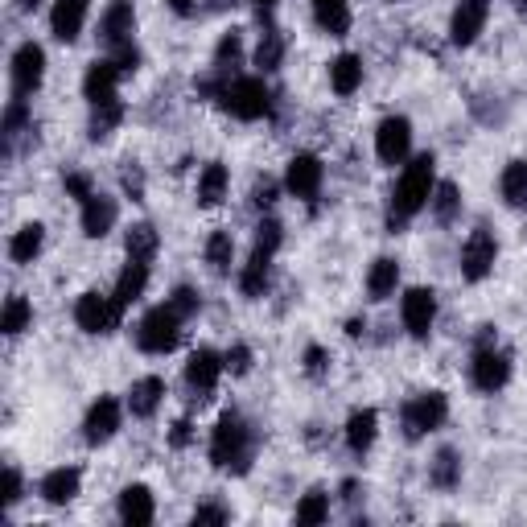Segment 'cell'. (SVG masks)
I'll use <instances>...</instances> for the list:
<instances>
[{
  "mask_svg": "<svg viewBox=\"0 0 527 527\" xmlns=\"http://www.w3.org/2000/svg\"><path fill=\"white\" fill-rule=\"evenodd\" d=\"M433 173H437L433 153H420V157H412V161L404 165L400 182H396V190H392V210H388V227H392V231H400L412 215H420V210L429 206L433 186H437Z\"/></svg>",
  "mask_w": 527,
  "mask_h": 527,
  "instance_id": "cell-1",
  "label": "cell"
},
{
  "mask_svg": "<svg viewBox=\"0 0 527 527\" xmlns=\"http://www.w3.org/2000/svg\"><path fill=\"white\" fill-rule=\"evenodd\" d=\"M256 458V433L239 412H223L215 433H210V462L231 474H248Z\"/></svg>",
  "mask_w": 527,
  "mask_h": 527,
  "instance_id": "cell-2",
  "label": "cell"
},
{
  "mask_svg": "<svg viewBox=\"0 0 527 527\" xmlns=\"http://www.w3.org/2000/svg\"><path fill=\"white\" fill-rule=\"evenodd\" d=\"M182 322L186 318L169 301L149 309L145 322L136 326V346L145 350V355H169V350H178V342H182Z\"/></svg>",
  "mask_w": 527,
  "mask_h": 527,
  "instance_id": "cell-3",
  "label": "cell"
},
{
  "mask_svg": "<svg viewBox=\"0 0 527 527\" xmlns=\"http://www.w3.org/2000/svg\"><path fill=\"white\" fill-rule=\"evenodd\" d=\"M219 103H223V108H227L235 120H264L268 108H272V95H268L264 79H252V75H248V79H227Z\"/></svg>",
  "mask_w": 527,
  "mask_h": 527,
  "instance_id": "cell-4",
  "label": "cell"
},
{
  "mask_svg": "<svg viewBox=\"0 0 527 527\" xmlns=\"http://www.w3.org/2000/svg\"><path fill=\"white\" fill-rule=\"evenodd\" d=\"M445 416H449V400L445 392H420L404 404V437L408 441H420V437H429L433 429L445 425Z\"/></svg>",
  "mask_w": 527,
  "mask_h": 527,
  "instance_id": "cell-5",
  "label": "cell"
},
{
  "mask_svg": "<svg viewBox=\"0 0 527 527\" xmlns=\"http://www.w3.org/2000/svg\"><path fill=\"white\" fill-rule=\"evenodd\" d=\"M120 318H124V313L116 309V301L95 293V289L75 301V322H79L83 334H112L120 326Z\"/></svg>",
  "mask_w": 527,
  "mask_h": 527,
  "instance_id": "cell-6",
  "label": "cell"
},
{
  "mask_svg": "<svg viewBox=\"0 0 527 527\" xmlns=\"http://www.w3.org/2000/svg\"><path fill=\"white\" fill-rule=\"evenodd\" d=\"M495 260H499V243H495V235H490L486 227L470 231V239L462 243V276L470 280V285H478V280L490 276Z\"/></svg>",
  "mask_w": 527,
  "mask_h": 527,
  "instance_id": "cell-7",
  "label": "cell"
},
{
  "mask_svg": "<svg viewBox=\"0 0 527 527\" xmlns=\"http://www.w3.org/2000/svg\"><path fill=\"white\" fill-rule=\"evenodd\" d=\"M511 379V355L499 346L474 350V388L478 392H503Z\"/></svg>",
  "mask_w": 527,
  "mask_h": 527,
  "instance_id": "cell-8",
  "label": "cell"
},
{
  "mask_svg": "<svg viewBox=\"0 0 527 527\" xmlns=\"http://www.w3.org/2000/svg\"><path fill=\"white\" fill-rule=\"evenodd\" d=\"M42 79H46V50L38 42L17 46V54H13V91L25 99V95H33L42 87Z\"/></svg>",
  "mask_w": 527,
  "mask_h": 527,
  "instance_id": "cell-9",
  "label": "cell"
},
{
  "mask_svg": "<svg viewBox=\"0 0 527 527\" xmlns=\"http://www.w3.org/2000/svg\"><path fill=\"white\" fill-rule=\"evenodd\" d=\"M412 149V124L404 116H388L375 128V153L383 165H400Z\"/></svg>",
  "mask_w": 527,
  "mask_h": 527,
  "instance_id": "cell-10",
  "label": "cell"
},
{
  "mask_svg": "<svg viewBox=\"0 0 527 527\" xmlns=\"http://www.w3.org/2000/svg\"><path fill=\"white\" fill-rule=\"evenodd\" d=\"M322 178H326L322 161L313 157V153H297V157L289 161L285 186H289V194H293V198H301V202H313V198H318V190H322Z\"/></svg>",
  "mask_w": 527,
  "mask_h": 527,
  "instance_id": "cell-11",
  "label": "cell"
},
{
  "mask_svg": "<svg viewBox=\"0 0 527 527\" xmlns=\"http://www.w3.org/2000/svg\"><path fill=\"white\" fill-rule=\"evenodd\" d=\"M400 313H404V330L412 338H429V330L437 322V293L433 289H408Z\"/></svg>",
  "mask_w": 527,
  "mask_h": 527,
  "instance_id": "cell-12",
  "label": "cell"
},
{
  "mask_svg": "<svg viewBox=\"0 0 527 527\" xmlns=\"http://www.w3.org/2000/svg\"><path fill=\"white\" fill-rule=\"evenodd\" d=\"M486 17H490V0H458V9H453V17H449L453 46H474Z\"/></svg>",
  "mask_w": 527,
  "mask_h": 527,
  "instance_id": "cell-13",
  "label": "cell"
},
{
  "mask_svg": "<svg viewBox=\"0 0 527 527\" xmlns=\"http://www.w3.org/2000/svg\"><path fill=\"white\" fill-rule=\"evenodd\" d=\"M132 33H136V9L128 5V0H112L99 17V42L108 50H116V46L132 42Z\"/></svg>",
  "mask_w": 527,
  "mask_h": 527,
  "instance_id": "cell-14",
  "label": "cell"
},
{
  "mask_svg": "<svg viewBox=\"0 0 527 527\" xmlns=\"http://www.w3.org/2000/svg\"><path fill=\"white\" fill-rule=\"evenodd\" d=\"M116 433H120V404H116L112 396H99V400L87 408L83 437H87V445H108Z\"/></svg>",
  "mask_w": 527,
  "mask_h": 527,
  "instance_id": "cell-15",
  "label": "cell"
},
{
  "mask_svg": "<svg viewBox=\"0 0 527 527\" xmlns=\"http://www.w3.org/2000/svg\"><path fill=\"white\" fill-rule=\"evenodd\" d=\"M223 367H227V363L215 355V350H210V346H198L194 355H190V363H186V383H190L198 396H210V392L219 388Z\"/></svg>",
  "mask_w": 527,
  "mask_h": 527,
  "instance_id": "cell-16",
  "label": "cell"
},
{
  "mask_svg": "<svg viewBox=\"0 0 527 527\" xmlns=\"http://www.w3.org/2000/svg\"><path fill=\"white\" fill-rule=\"evenodd\" d=\"M87 25V0H54L50 9V29L58 42H75Z\"/></svg>",
  "mask_w": 527,
  "mask_h": 527,
  "instance_id": "cell-17",
  "label": "cell"
},
{
  "mask_svg": "<svg viewBox=\"0 0 527 527\" xmlns=\"http://www.w3.org/2000/svg\"><path fill=\"white\" fill-rule=\"evenodd\" d=\"M116 83H120V66H116L112 58L91 62V66H87V79H83V95H87L91 108H95V103L116 99Z\"/></svg>",
  "mask_w": 527,
  "mask_h": 527,
  "instance_id": "cell-18",
  "label": "cell"
},
{
  "mask_svg": "<svg viewBox=\"0 0 527 527\" xmlns=\"http://www.w3.org/2000/svg\"><path fill=\"white\" fill-rule=\"evenodd\" d=\"M116 215H120V206H116V198H108V194H91L87 202H83V235L87 239H103L112 227H116Z\"/></svg>",
  "mask_w": 527,
  "mask_h": 527,
  "instance_id": "cell-19",
  "label": "cell"
},
{
  "mask_svg": "<svg viewBox=\"0 0 527 527\" xmlns=\"http://www.w3.org/2000/svg\"><path fill=\"white\" fill-rule=\"evenodd\" d=\"M153 515H157V507H153V490L149 486L132 482V486L120 490V519L128 527H145V523H153Z\"/></svg>",
  "mask_w": 527,
  "mask_h": 527,
  "instance_id": "cell-20",
  "label": "cell"
},
{
  "mask_svg": "<svg viewBox=\"0 0 527 527\" xmlns=\"http://www.w3.org/2000/svg\"><path fill=\"white\" fill-rule=\"evenodd\" d=\"M161 400H165V379L161 375H145V379H136L132 388H128V408H132V416H153L157 408H161Z\"/></svg>",
  "mask_w": 527,
  "mask_h": 527,
  "instance_id": "cell-21",
  "label": "cell"
},
{
  "mask_svg": "<svg viewBox=\"0 0 527 527\" xmlns=\"http://www.w3.org/2000/svg\"><path fill=\"white\" fill-rule=\"evenodd\" d=\"M79 482H83V474L75 470V466H58V470H50L46 478H42V499L46 503H54V507H62V503H70L79 495Z\"/></svg>",
  "mask_w": 527,
  "mask_h": 527,
  "instance_id": "cell-22",
  "label": "cell"
},
{
  "mask_svg": "<svg viewBox=\"0 0 527 527\" xmlns=\"http://www.w3.org/2000/svg\"><path fill=\"white\" fill-rule=\"evenodd\" d=\"M145 289H149V268H145V264H136V260H128V268H124L120 280H116V293H112L116 309H120V313L132 309L140 297H145Z\"/></svg>",
  "mask_w": 527,
  "mask_h": 527,
  "instance_id": "cell-23",
  "label": "cell"
},
{
  "mask_svg": "<svg viewBox=\"0 0 527 527\" xmlns=\"http://www.w3.org/2000/svg\"><path fill=\"white\" fill-rule=\"evenodd\" d=\"M375 433H379V416H375V408H355L350 412V420H346V445H350V453H363L375 445Z\"/></svg>",
  "mask_w": 527,
  "mask_h": 527,
  "instance_id": "cell-24",
  "label": "cell"
},
{
  "mask_svg": "<svg viewBox=\"0 0 527 527\" xmlns=\"http://www.w3.org/2000/svg\"><path fill=\"white\" fill-rule=\"evenodd\" d=\"M268 285H272V256L268 252H252V260L243 264V272H239V289H243V297H264L268 293Z\"/></svg>",
  "mask_w": 527,
  "mask_h": 527,
  "instance_id": "cell-25",
  "label": "cell"
},
{
  "mask_svg": "<svg viewBox=\"0 0 527 527\" xmlns=\"http://www.w3.org/2000/svg\"><path fill=\"white\" fill-rule=\"evenodd\" d=\"M330 87L338 95H355L363 87V58L359 54H338L330 62Z\"/></svg>",
  "mask_w": 527,
  "mask_h": 527,
  "instance_id": "cell-26",
  "label": "cell"
},
{
  "mask_svg": "<svg viewBox=\"0 0 527 527\" xmlns=\"http://www.w3.org/2000/svg\"><path fill=\"white\" fill-rule=\"evenodd\" d=\"M42 243H46V227L42 223H25L13 239H9V260L13 264H33L42 256Z\"/></svg>",
  "mask_w": 527,
  "mask_h": 527,
  "instance_id": "cell-27",
  "label": "cell"
},
{
  "mask_svg": "<svg viewBox=\"0 0 527 527\" xmlns=\"http://www.w3.org/2000/svg\"><path fill=\"white\" fill-rule=\"evenodd\" d=\"M157 248H161V239H157V227H153V223H132V227H128V235H124L128 260L149 264V260L157 256Z\"/></svg>",
  "mask_w": 527,
  "mask_h": 527,
  "instance_id": "cell-28",
  "label": "cell"
},
{
  "mask_svg": "<svg viewBox=\"0 0 527 527\" xmlns=\"http://www.w3.org/2000/svg\"><path fill=\"white\" fill-rule=\"evenodd\" d=\"M396 285H400V264L392 256H379L371 264V272H367V293H371V301H388L396 293Z\"/></svg>",
  "mask_w": 527,
  "mask_h": 527,
  "instance_id": "cell-29",
  "label": "cell"
},
{
  "mask_svg": "<svg viewBox=\"0 0 527 527\" xmlns=\"http://www.w3.org/2000/svg\"><path fill=\"white\" fill-rule=\"evenodd\" d=\"M313 21H318L322 33H330V38H346L350 5H346V0H313Z\"/></svg>",
  "mask_w": 527,
  "mask_h": 527,
  "instance_id": "cell-30",
  "label": "cell"
},
{
  "mask_svg": "<svg viewBox=\"0 0 527 527\" xmlns=\"http://www.w3.org/2000/svg\"><path fill=\"white\" fill-rule=\"evenodd\" d=\"M227 198V165L223 161H210L202 173H198V206H219Z\"/></svg>",
  "mask_w": 527,
  "mask_h": 527,
  "instance_id": "cell-31",
  "label": "cell"
},
{
  "mask_svg": "<svg viewBox=\"0 0 527 527\" xmlns=\"http://www.w3.org/2000/svg\"><path fill=\"white\" fill-rule=\"evenodd\" d=\"M429 482L441 490H453L462 482V453L458 449H437V458L429 462Z\"/></svg>",
  "mask_w": 527,
  "mask_h": 527,
  "instance_id": "cell-32",
  "label": "cell"
},
{
  "mask_svg": "<svg viewBox=\"0 0 527 527\" xmlns=\"http://www.w3.org/2000/svg\"><path fill=\"white\" fill-rule=\"evenodd\" d=\"M429 206H433L437 223H453V219H458V210H462V190H458V182H437Z\"/></svg>",
  "mask_w": 527,
  "mask_h": 527,
  "instance_id": "cell-33",
  "label": "cell"
},
{
  "mask_svg": "<svg viewBox=\"0 0 527 527\" xmlns=\"http://www.w3.org/2000/svg\"><path fill=\"white\" fill-rule=\"evenodd\" d=\"M499 190H503V202L507 206H527V161H511L503 169Z\"/></svg>",
  "mask_w": 527,
  "mask_h": 527,
  "instance_id": "cell-34",
  "label": "cell"
},
{
  "mask_svg": "<svg viewBox=\"0 0 527 527\" xmlns=\"http://www.w3.org/2000/svg\"><path fill=\"white\" fill-rule=\"evenodd\" d=\"M231 256H235V239L227 231H210L206 239V264L215 276H227L231 272Z\"/></svg>",
  "mask_w": 527,
  "mask_h": 527,
  "instance_id": "cell-35",
  "label": "cell"
},
{
  "mask_svg": "<svg viewBox=\"0 0 527 527\" xmlns=\"http://www.w3.org/2000/svg\"><path fill=\"white\" fill-rule=\"evenodd\" d=\"M280 62H285V33H280V29H264V38L256 46V66L268 75V70H276Z\"/></svg>",
  "mask_w": 527,
  "mask_h": 527,
  "instance_id": "cell-36",
  "label": "cell"
},
{
  "mask_svg": "<svg viewBox=\"0 0 527 527\" xmlns=\"http://www.w3.org/2000/svg\"><path fill=\"white\" fill-rule=\"evenodd\" d=\"M29 322H33V305L25 297H9L5 313H0V330H5L9 338H17L21 330H29Z\"/></svg>",
  "mask_w": 527,
  "mask_h": 527,
  "instance_id": "cell-37",
  "label": "cell"
},
{
  "mask_svg": "<svg viewBox=\"0 0 527 527\" xmlns=\"http://www.w3.org/2000/svg\"><path fill=\"white\" fill-rule=\"evenodd\" d=\"M120 120H124V103H120V99L95 103V108H91V140H103Z\"/></svg>",
  "mask_w": 527,
  "mask_h": 527,
  "instance_id": "cell-38",
  "label": "cell"
},
{
  "mask_svg": "<svg viewBox=\"0 0 527 527\" xmlns=\"http://www.w3.org/2000/svg\"><path fill=\"white\" fill-rule=\"evenodd\" d=\"M326 519H330V495L309 490V495L301 499V507H297V523H326Z\"/></svg>",
  "mask_w": 527,
  "mask_h": 527,
  "instance_id": "cell-39",
  "label": "cell"
},
{
  "mask_svg": "<svg viewBox=\"0 0 527 527\" xmlns=\"http://www.w3.org/2000/svg\"><path fill=\"white\" fill-rule=\"evenodd\" d=\"M239 54H243V38L231 29V33H223V42L215 46V70L219 75H227L231 66H239Z\"/></svg>",
  "mask_w": 527,
  "mask_h": 527,
  "instance_id": "cell-40",
  "label": "cell"
},
{
  "mask_svg": "<svg viewBox=\"0 0 527 527\" xmlns=\"http://www.w3.org/2000/svg\"><path fill=\"white\" fill-rule=\"evenodd\" d=\"M280 243H285V227H280L276 219H260V227H256V248L272 256Z\"/></svg>",
  "mask_w": 527,
  "mask_h": 527,
  "instance_id": "cell-41",
  "label": "cell"
},
{
  "mask_svg": "<svg viewBox=\"0 0 527 527\" xmlns=\"http://www.w3.org/2000/svg\"><path fill=\"white\" fill-rule=\"evenodd\" d=\"M25 124H29V108H25V99L17 95L9 103V112H5V140H17L25 132Z\"/></svg>",
  "mask_w": 527,
  "mask_h": 527,
  "instance_id": "cell-42",
  "label": "cell"
},
{
  "mask_svg": "<svg viewBox=\"0 0 527 527\" xmlns=\"http://www.w3.org/2000/svg\"><path fill=\"white\" fill-rule=\"evenodd\" d=\"M120 186H124V194H128L132 202H140V198H145V169L128 161V165L120 169Z\"/></svg>",
  "mask_w": 527,
  "mask_h": 527,
  "instance_id": "cell-43",
  "label": "cell"
},
{
  "mask_svg": "<svg viewBox=\"0 0 527 527\" xmlns=\"http://www.w3.org/2000/svg\"><path fill=\"white\" fill-rule=\"evenodd\" d=\"M223 363H227V371L231 375H248L252 371V346H243V342H235L227 355H223Z\"/></svg>",
  "mask_w": 527,
  "mask_h": 527,
  "instance_id": "cell-44",
  "label": "cell"
},
{
  "mask_svg": "<svg viewBox=\"0 0 527 527\" xmlns=\"http://www.w3.org/2000/svg\"><path fill=\"white\" fill-rule=\"evenodd\" d=\"M326 371H330V355L322 346H305V375L309 379H326Z\"/></svg>",
  "mask_w": 527,
  "mask_h": 527,
  "instance_id": "cell-45",
  "label": "cell"
},
{
  "mask_svg": "<svg viewBox=\"0 0 527 527\" xmlns=\"http://www.w3.org/2000/svg\"><path fill=\"white\" fill-rule=\"evenodd\" d=\"M169 305L178 309L182 318H194L202 301H198V293H194V289H186V285H182V289H173V293H169Z\"/></svg>",
  "mask_w": 527,
  "mask_h": 527,
  "instance_id": "cell-46",
  "label": "cell"
},
{
  "mask_svg": "<svg viewBox=\"0 0 527 527\" xmlns=\"http://www.w3.org/2000/svg\"><path fill=\"white\" fill-rule=\"evenodd\" d=\"M62 186H66V194H70V198H79V202H87V198L95 194L87 173H66V178H62Z\"/></svg>",
  "mask_w": 527,
  "mask_h": 527,
  "instance_id": "cell-47",
  "label": "cell"
},
{
  "mask_svg": "<svg viewBox=\"0 0 527 527\" xmlns=\"http://www.w3.org/2000/svg\"><path fill=\"white\" fill-rule=\"evenodd\" d=\"M112 62L120 66V75H132V70L140 66V50H136L132 42H128V46H116V50H112Z\"/></svg>",
  "mask_w": 527,
  "mask_h": 527,
  "instance_id": "cell-48",
  "label": "cell"
},
{
  "mask_svg": "<svg viewBox=\"0 0 527 527\" xmlns=\"http://www.w3.org/2000/svg\"><path fill=\"white\" fill-rule=\"evenodd\" d=\"M276 190H280V186H276L272 178H260L256 190H252V206H256V210H268V206L276 202Z\"/></svg>",
  "mask_w": 527,
  "mask_h": 527,
  "instance_id": "cell-49",
  "label": "cell"
},
{
  "mask_svg": "<svg viewBox=\"0 0 527 527\" xmlns=\"http://www.w3.org/2000/svg\"><path fill=\"white\" fill-rule=\"evenodd\" d=\"M194 441V425H190V420H178V425H173V433H169V445L173 449H186Z\"/></svg>",
  "mask_w": 527,
  "mask_h": 527,
  "instance_id": "cell-50",
  "label": "cell"
},
{
  "mask_svg": "<svg viewBox=\"0 0 527 527\" xmlns=\"http://www.w3.org/2000/svg\"><path fill=\"white\" fill-rule=\"evenodd\" d=\"M5 478H9V490H5V507H13V503L21 499L25 482H21V470H17V466H9V474H5Z\"/></svg>",
  "mask_w": 527,
  "mask_h": 527,
  "instance_id": "cell-51",
  "label": "cell"
},
{
  "mask_svg": "<svg viewBox=\"0 0 527 527\" xmlns=\"http://www.w3.org/2000/svg\"><path fill=\"white\" fill-rule=\"evenodd\" d=\"M194 523L202 527V523H227V511L223 507H198L194 511Z\"/></svg>",
  "mask_w": 527,
  "mask_h": 527,
  "instance_id": "cell-52",
  "label": "cell"
},
{
  "mask_svg": "<svg viewBox=\"0 0 527 527\" xmlns=\"http://www.w3.org/2000/svg\"><path fill=\"white\" fill-rule=\"evenodd\" d=\"M169 9L178 13V17H190V13L198 9V0H169Z\"/></svg>",
  "mask_w": 527,
  "mask_h": 527,
  "instance_id": "cell-53",
  "label": "cell"
},
{
  "mask_svg": "<svg viewBox=\"0 0 527 527\" xmlns=\"http://www.w3.org/2000/svg\"><path fill=\"white\" fill-rule=\"evenodd\" d=\"M363 330H367V322H363V318H350V322H346V334H350V338H359Z\"/></svg>",
  "mask_w": 527,
  "mask_h": 527,
  "instance_id": "cell-54",
  "label": "cell"
},
{
  "mask_svg": "<svg viewBox=\"0 0 527 527\" xmlns=\"http://www.w3.org/2000/svg\"><path fill=\"white\" fill-rule=\"evenodd\" d=\"M17 9L21 13H33V9H38V0H17Z\"/></svg>",
  "mask_w": 527,
  "mask_h": 527,
  "instance_id": "cell-55",
  "label": "cell"
},
{
  "mask_svg": "<svg viewBox=\"0 0 527 527\" xmlns=\"http://www.w3.org/2000/svg\"><path fill=\"white\" fill-rule=\"evenodd\" d=\"M511 5H515L519 13H527V0H511Z\"/></svg>",
  "mask_w": 527,
  "mask_h": 527,
  "instance_id": "cell-56",
  "label": "cell"
},
{
  "mask_svg": "<svg viewBox=\"0 0 527 527\" xmlns=\"http://www.w3.org/2000/svg\"><path fill=\"white\" fill-rule=\"evenodd\" d=\"M256 5H260V9H268V5H272V0H256Z\"/></svg>",
  "mask_w": 527,
  "mask_h": 527,
  "instance_id": "cell-57",
  "label": "cell"
}]
</instances>
